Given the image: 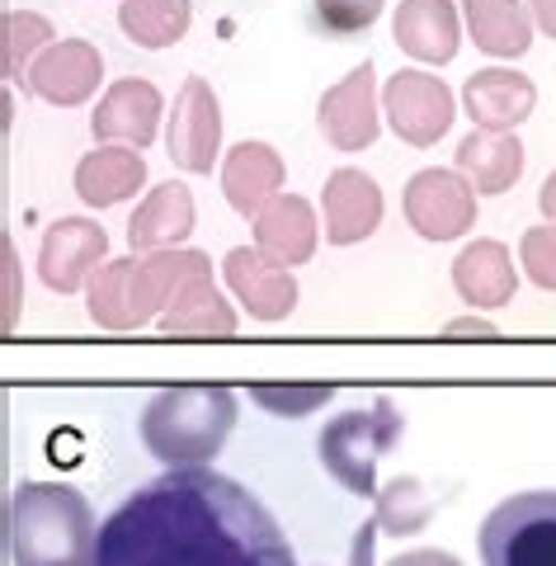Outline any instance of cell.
Segmentation results:
<instances>
[{"label":"cell","instance_id":"obj_3","mask_svg":"<svg viewBox=\"0 0 556 566\" xmlns=\"http://www.w3.org/2000/svg\"><path fill=\"white\" fill-rule=\"evenodd\" d=\"M237 430V392L222 382L166 387L141 411V444L166 468H199L218 458Z\"/></svg>","mask_w":556,"mask_h":566},{"label":"cell","instance_id":"obj_23","mask_svg":"<svg viewBox=\"0 0 556 566\" xmlns=\"http://www.w3.org/2000/svg\"><path fill=\"white\" fill-rule=\"evenodd\" d=\"M462 20L481 52L491 57H524L533 48V10L528 0H462Z\"/></svg>","mask_w":556,"mask_h":566},{"label":"cell","instance_id":"obj_13","mask_svg":"<svg viewBox=\"0 0 556 566\" xmlns=\"http://www.w3.org/2000/svg\"><path fill=\"white\" fill-rule=\"evenodd\" d=\"M227 289L237 293V303L255 316V322H283L297 307V279L293 264H279L274 255H264L260 245H237L222 260Z\"/></svg>","mask_w":556,"mask_h":566},{"label":"cell","instance_id":"obj_15","mask_svg":"<svg viewBox=\"0 0 556 566\" xmlns=\"http://www.w3.org/2000/svg\"><path fill=\"white\" fill-rule=\"evenodd\" d=\"M321 212H326L331 245H358L378 232V222H382V189L373 175L345 166L321 189Z\"/></svg>","mask_w":556,"mask_h":566},{"label":"cell","instance_id":"obj_35","mask_svg":"<svg viewBox=\"0 0 556 566\" xmlns=\"http://www.w3.org/2000/svg\"><path fill=\"white\" fill-rule=\"evenodd\" d=\"M448 335H495V326L481 316H462V322H448Z\"/></svg>","mask_w":556,"mask_h":566},{"label":"cell","instance_id":"obj_6","mask_svg":"<svg viewBox=\"0 0 556 566\" xmlns=\"http://www.w3.org/2000/svg\"><path fill=\"white\" fill-rule=\"evenodd\" d=\"M481 566H556V491H518L481 520Z\"/></svg>","mask_w":556,"mask_h":566},{"label":"cell","instance_id":"obj_30","mask_svg":"<svg viewBox=\"0 0 556 566\" xmlns=\"http://www.w3.org/2000/svg\"><path fill=\"white\" fill-rule=\"evenodd\" d=\"M312 6H316V20L326 24L331 33L349 39V33H364V29L378 24L387 0H312Z\"/></svg>","mask_w":556,"mask_h":566},{"label":"cell","instance_id":"obj_14","mask_svg":"<svg viewBox=\"0 0 556 566\" xmlns=\"http://www.w3.org/2000/svg\"><path fill=\"white\" fill-rule=\"evenodd\" d=\"M104 81V57L95 43L85 39H62V43H48L39 57H33L24 85L39 99L57 104V109H76V104H85L90 95L99 91Z\"/></svg>","mask_w":556,"mask_h":566},{"label":"cell","instance_id":"obj_10","mask_svg":"<svg viewBox=\"0 0 556 566\" xmlns=\"http://www.w3.org/2000/svg\"><path fill=\"white\" fill-rule=\"evenodd\" d=\"M406 222L424 241H453L472 232L476 222V189L462 170H420L406 185Z\"/></svg>","mask_w":556,"mask_h":566},{"label":"cell","instance_id":"obj_12","mask_svg":"<svg viewBox=\"0 0 556 566\" xmlns=\"http://www.w3.org/2000/svg\"><path fill=\"white\" fill-rule=\"evenodd\" d=\"M109 255V237L99 222L90 218H62L48 227V237L39 245V274L52 293H81L90 289V279Z\"/></svg>","mask_w":556,"mask_h":566},{"label":"cell","instance_id":"obj_9","mask_svg":"<svg viewBox=\"0 0 556 566\" xmlns=\"http://www.w3.org/2000/svg\"><path fill=\"white\" fill-rule=\"evenodd\" d=\"M382 95H378V71L373 62L354 66L345 81L331 85L316 104V123H321V137L331 142L335 151H364L378 142L382 133Z\"/></svg>","mask_w":556,"mask_h":566},{"label":"cell","instance_id":"obj_34","mask_svg":"<svg viewBox=\"0 0 556 566\" xmlns=\"http://www.w3.org/2000/svg\"><path fill=\"white\" fill-rule=\"evenodd\" d=\"M533 10V24L547 33V39H556V0H528Z\"/></svg>","mask_w":556,"mask_h":566},{"label":"cell","instance_id":"obj_27","mask_svg":"<svg viewBox=\"0 0 556 566\" xmlns=\"http://www.w3.org/2000/svg\"><path fill=\"white\" fill-rule=\"evenodd\" d=\"M439 510V495L429 491L420 476H397V482H387L378 491V510H373V520H378V528H387V534H420V528L434 520Z\"/></svg>","mask_w":556,"mask_h":566},{"label":"cell","instance_id":"obj_20","mask_svg":"<svg viewBox=\"0 0 556 566\" xmlns=\"http://www.w3.org/2000/svg\"><path fill=\"white\" fill-rule=\"evenodd\" d=\"M189 232H193V193L179 180L156 185L128 218L133 251H170V245H179Z\"/></svg>","mask_w":556,"mask_h":566},{"label":"cell","instance_id":"obj_7","mask_svg":"<svg viewBox=\"0 0 556 566\" xmlns=\"http://www.w3.org/2000/svg\"><path fill=\"white\" fill-rule=\"evenodd\" d=\"M382 118L410 147H434V142L453 128L458 99L439 76H429V71H397V76L382 85Z\"/></svg>","mask_w":556,"mask_h":566},{"label":"cell","instance_id":"obj_26","mask_svg":"<svg viewBox=\"0 0 556 566\" xmlns=\"http://www.w3.org/2000/svg\"><path fill=\"white\" fill-rule=\"evenodd\" d=\"M193 6L189 0H123L118 6V29L128 33L137 48H170L189 33Z\"/></svg>","mask_w":556,"mask_h":566},{"label":"cell","instance_id":"obj_31","mask_svg":"<svg viewBox=\"0 0 556 566\" xmlns=\"http://www.w3.org/2000/svg\"><path fill=\"white\" fill-rule=\"evenodd\" d=\"M518 264L528 270L537 289L556 293V227H528L524 241H518Z\"/></svg>","mask_w":556,"mask_h":566},{"label":"cell","instance_id":"obj_2","mask_svg":"<svg viewBox=\"0 0 556 566\" xmlns=\"http://www.w3.org/2000/svg\"><path fill=\"white\" fill-rule=\"evenodd\" d=\"M14 566H95V510L66 482H20L6 505Z\"/></svg>","mask_w":556,"mask_h":566},{"label":"cell","instance_id":"obj_11","mask_svg":"<svg viewBox=\"0 0 556 566\" xmlns=\"http://www.w3.org/2000/svg\"><path fill=\"white\" fill-rule=\"evenodd\" d=\"M166 151L179 170L189 175H208L212 161L222 151V104L212 95V85L189 76L185 91L175 95V114L166 128Z\"/></svg>","mask_w":556,"mask_h":566},{"label":"cell","instance_id":"obj_5","mask_svg":"<svg viewBox=\"0 0 556 566\" xmlns=\"http://www.w3.org/2000/svg\"><path fill=\"white\" fill-rule=\"evenodd\" d=\"M406 430V420L397 411L391 397H373L368 406H354V411L326 420V430L316 439V453H321V468L345 491L354 495H368L378 501V463L397 449V439Z\"/></svg>","mask_w":556,"mask_h":566},{"label":"cell","instance_id":"obj_29","mask_svg":"<svg viewBox=\"0 0 556 566\" xmlns=\"http://www.w3.org/2000/svg\"><path fill=\"white\" fill-rule=\"evenodd\" d=\"M335 397V387L331 382H307V387H279V382H260V387H250V401L264 406V411H274L283 420H302V416H312L321 411Z\"/></svg>","mask_w":556,"mask_h":566},{"label":"cell","instance_id":"obj_21","mask_svg":"<svg viewBox=\"0 0 556 566\" xmlns=\"http://www.w3.org/2000/svg\"><path fill=\"white\" fill-rule=\"evenodd\" d=\"M316 212L297 193H279L269 199L255 218V245L279 264H307L316 255Z\"/></svg>","mask_w":556,"mask_h":566},{"label":"cell","instance_id":"obj_33","mask_svg":"<svg viewBox=\"0 0 556 566\" xmlns=\"http://www.w3.org/2000/svg\"><path fill=\"white\" fill-rule=\"evenodd\" d=\"M373 538H378V520H364L354 534V566H373Z\"/></svg>","mask_w":556,"mask_h":566},{"label":"cell","instance_id":"obj_28","mask_svg":"<svg viewBox=\"0 0 556 566\" xmlns=\"http://www.w3.org/2000/svg\"><path fill=\"white\" fill-rule=\"evenodd\" d=\"M48 43H57V39H52V24L43 20V14L6 10V20H0V71H6V81L29 76L33 57H39Z\"/></svg>","mask_w":556,"mask_h":566},{"label":"cell","instance_id":"obj_19","mask_svg":"<svg viewBox=\"0 0 556 566\" xmlns=\"http://www.w3.org/2000/svg\"><path fill=\"white\" fill-rule=\"evenodd\" d=\"M283 189V156L269 142H237L222 161V193L241 218H260L269 199Z\"/></svg>","mask_w":556,"mask_h":566},{"label":"cell","instance_id":"obj_32","mask_svg":"<svg viewBox=\"0 0 556 566\" xmlns=\"http://www.w3.org/2000/svg\"><path fill=\"white\" fill-rule=\"evenodd\" d=\"M387 566H462L453 553H439V547H416V553H401L391 557Z\"/></svg>","mask_w":556,"mask_h":566},{"label":"cell","instance_id":"obj_16","mask_svg":"<svg viewBox=\"0 0 556 566\" xmlns=\"http://www.w3.org/2000/svg\"><path fill=\"white\" fill-rule=\"evenodd\" d=\"M391 39L424 66H443L462 48V14L453 0H401L391 14Z\"/></svg>","mask_w":556,"mask_h":566},{"label":"cell","instance_id":"obj_36","mask_svg":"<svg viewBox=\"0 0 556 566\" xmlns=\"http://www.w3.org/2000/svg\"><path fill=\"white\" fill-rule=\"evenodd\" d=\"M537 203H543V212H547V218L556 222V170H552L547 180H543V189H537Z\"/></svg>","mask_w":556,"mask_h":566},{"label":"cell","instance_id":"obj_24","mask_svg":"<svg viewBox=\"0 0 556 566\" xmlns=\"http://www.w3.org/2000/svg\"><path fill=\"white\" fill-rule=\"evenodd\" d=\"M147 185V161L137 147H95L76 166V193L90 208H118Z\"/></svg>","mask_w":556,"mask_h":566},{"label":"cell","instance_id":"obj_22","mask_svg":"<svg viewBox=\"0 0 556 566\" xmlns=\"http://www.w3.org/2000/svg\"><path fill=\"white\" fill-rule=\"evenodd\" d=\"M458 170L468 175L476 193H505L524 175V142L514 133L476 128L458 142Z\"/></svg>","mask_w":556,"mask_h":566},{"label":"cell","instance_id":"obj_1","mask_svg":"<svg viewBox=\"0 0 556 566\" xmlns=\"http://www.w3.org/2000/svg\"><path fill=\"white\" fill-rule=\"evenodd\" d=\"M95 566H297L289 534L241 482L170 468L99 524Z\"/></svg>","mask_w":556,"mask_h":566},{"label":"cell","instance_id":"obj_25","mask_svg":"<svg viewBox=\"0 0 556 566\" xmlns=\"http://www.w3.org/2000/svg\"><path fill=\"white\" fill-rule=\"evenodd\" d=\"M514 260L510 245L500 241H472L453 260V289L468 307H505L514 297Z\"/></svg>","mask_w":556,"mask_h":566},{"label":"cell","instance_id":"obj_8","mask_svg":"<svg viewBox=\"0 0 556 566\" xmlns=\"http://www.w3.org/2000/svg\"><path fill=\"white\" fill-rule=\"evenodd\" d=\"M156 322L166 335H237V312L212 283V264L203 251H179L170 303Z\"/></svg>","mask_w":556,"mask_h":566},{"label":"cell","instance_id":"obj_18","mask_svg":"<svg viewBox=\"0 0 556 566\" xmlns=\"http://www.w3.org/2000/svg\"><path fill=\"white\" fill-rule=\"evenodd\" d=\"M462 104H468L476 128L514 133L518 123L533 114L537 85L514 66H486V71H476V76H468V85H462Z\"/></svg>","mask_w":556,"mask_h":566},{"label":"cell","instance_id":"obj_17","mask_svg":"<svg viewBox=\"0 0 556 566\" xmlns=\"http://www.w3.org/2000/svg\"><path fill=\"white\" fill-rule=\"evenodd\" d=\"M160 91L151 81L141 76H123L109 85V95L99 99L95 118H90V128H95L99 142H123V147H151L156 133H160Z\"/></svg>","mask_w":556,"mask_h":566},{"label":"cell","instance_id":"obj_4","mask_svg":"<svg viewBox=\"0 0 556 566\" xmlns=\"http://www.w3.org/2000/svg\"><path fill=\"white\" fill-rule=\"evenodd\" d=\"M175 270H179V245H170V251H141V255L133 251L123 260L99 264L85 289L90 322L104 331H141L151 316L166 312Z\"/></svg>","mask_w":556,"mask_h":566}]
</instances>
